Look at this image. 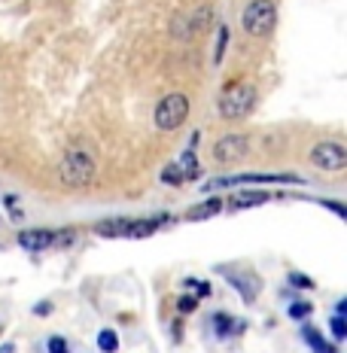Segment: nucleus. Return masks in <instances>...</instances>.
Returning a JSON list of instances; mask_svg holds the SVG:
<instances>
[{
  "instance_id": "nucleus-1",
  "label": "nucleus",
  "mask_w": 347,
  "mask_h": 353,
  "mask_svg": "<svg viewBox=\"0 0 347 353\" xmlns=\"http://www.w3.org/2000/svg\"><path fill=\"white\" fill-rule=\"evenodd\" d=\"M58 176H61V183L68 189H83L95 180V159L86 150L73 146V150L64 152L61 165H58Z\"/></svg>"
},
{
  "instance_id": "nucleus-2",
  "label": "nucleus",
  "mask_w": 347,
  "mask_h": 353,
  "mask_svg": "<svg viewBox=\"0 0 347 353\" xmlns=\"http://www.w3.org/2000/svg\"><path fill=\"white\" fill-rule=\"evenodd\" d=\"M159 223L165 219H104L95 225L98 238H150L159 232Z\"/></svg>"
},
{
  "instance_id": "nucleus-3",
  "label": "nucleus",
  "mask_w": 347,
  "mask_h": 353,
  "mask_svg": "<svg viewBox=\"0 0 347 353\" xmlns=\"http://www.w3.org/2000/svg\"><path fill=\"white\" fill-rule=\"evenodd\" d=\"M256 104V88L250 83H232L219 94V116L223 119H244Z\"/></svg>"
},
{
  "instance_id": "nucleus-4",
  "label": "nucleus",
  "mask_w": 347,
  "mask_h": 353,
  "mask_svg": "<svg viewBox=\"0 0 347 353\" xmlns=\"http://www.w3.org/2000/svg\"><path fill=\"white\" fill-rule=\"evenodd\" d=\"M241 25L250 37H265L277 25V6L271 0H250L241 12Z\"/></svg>"
},
{
  "instance_id": "nucleus-5",
  "label": "nucleus",
  "mask_w": 347,
  "mask_h": 353,
  "mask_svg": "<svg viewBox=\"0 0 347 353\" xmlns=\"http://www.w3.org/2000/svg\"><path fill=\"white\" fill-rule=\"evenodd\" d=\"M19 247L31 250V253H43V250H58V247H70L77 241V232H52V229H25L19 232Z\"/></svg>"
},
{
  "instance_id": "nucleus-6",
  "label": "nucleus",
  "mask_w": 347,
  "mask_h": 353,
  "mask_svg": "<svg viewBox=\"0 0 347 353\" xmlns=\"http://www.w3.org/2000/svg\"><path fill=\"white\" fill-rule=\"evenodd\" d=\"M186 116H189V98H186V94H180V92L161 98V104L156 107L159 131H177L183 122H186Z\"/></svg>"
},
{
  "instance_id": "nucleus-7",
  "label": "nucleus",
  "mask_w": 347,
  "mask_h": 353,
  "mask_svg": "<svg viewBox=\"0 0 347 353\" xmlns=\"http://www.w3.org/2000/svg\"><path fill=\"white\" fill-rule=\"evenodd\" d=\"M311 161L320 171H341V168H347V150L335 141H323L311 150Z\"/></svg>"
},
{
  "instance_id": "nucleus-8",
  "label": "nucleus",
  "mask_w": 347,
  "mask_h": 353,
  "mask_svg": "<svg viewBox=\"0 0 347 353\" xmlns=\"http://www.w3.org/2000/svg\"><path fill=\"white\" fill-rule=\"evenodd\" d=\"M247 137L244 134H226L219 137L217 143H213V159L219 161V165H232V161L244 159V152H247Z\"/></svg>"
},
{
  "instance_id": "nucleus-9",
  "label": "nucleus",
  "mask_w": 347,
  "mask_h": 353,
  "mask_svg": "<svg viewBox=\"0 0 347 353\" xmlns=\"http://www.w3.org/2000/svg\"><path fill=\"white\" fill-rule=\"evenodd\" d=\"M253 186V183H305L301 176L293 174H235V176H223V180H213L210 186Z\"/></svg>"
},
{
  "instance_id": "nucleus-10",
  "label": "nucleus",
  "mask_w": 347,
  "mask_h": 353,
  "mask_svg": "<svg viewBox=\"0 0 347 353\" xmlns=\"http://www.w3.org/2000/svg\"><path fill=\"white\" fill-rule=\"evenodd\" d=\"M226 281L232 283V286H238V292H241V299L244 301H253L256 296H259V290H262V281L259 277H241V274H235V271H226Z\"/></svg>"
},
{
  "instance_id": "nucleus-11",
  "label": "nucleus",
  "mask_w": 347,
  "mask_h": 353,
  "mask_svg": "<svg viewBox=\"0 0 347 353\" xmlns=\"http://www.w3.org/2000/svg\"><path fill=\"white\" fill-rule=\"evenodd\" d=\"M219 210H223V201H219V198H210V201L192 204V208L186 210V219H192V223H198V219H210V216H217Z\"/></svg>"
},
{
  "instance_id": "nucleus-12",
  "label": "nucleus",
  "mask_w": 347,
  "mask_h": 353,
  "mask_svg": "<svg viewBox=\"0 0 347 353\" xmlns=\"http://www.w3.org/2000/svg\"><path fill=\"white\" fill-rule=\"evenodd\" d=\"M177 168H180L183 180H198V176H201V165H198V156H195V150H192V146L180 156Z\"/></svg>"
},
{
  "instance_id": "nucleus-13",
  "label": "nucleus",
  "mask_w": 347,
  "mask_h": 353,
  "mask_svg": "<svg viewBox=\"0 0 347 353\" xmlns=\"http://www.w3.org/2000/svg\"><path fill=\"white\" fill-rule=\"evenodd\" d=\"M265 201H271V195L268 192H238L232 198V208L235 210H244V208H259V204H265Z\"/></svg>"
},
{
  "instance_id": "nucleus-14",
  "label": "nucleus",
  "mask_w": 347,
  "mask_h": 353,
  "mask_svg": "<svg viewBox=\"0 0 347 353\" xmlns=\"http://www.w3.org/2000/svg\"><path fill=\"white\" fill-rule=\"evenodd\" d=\"M301 335H305V341L314 347V353H338V350H335V344L323 341V335L317 332V329H311V326H305V329H301Z\"/></svg>"
},
{
  "instance_id": "nucleus-15",
  "label": "nucleus",
  "mask_w": 347,
  "mask_h": 353,
  "mask_svg": "<svg viewBox=\"0 0 347 353\" xmlns=\"http://www.w3.org/2000/svg\"><path fill=\"white\" fill-rule=\"evenodd\" d=\"M213 323H217V335L219 338H226V335H232V332H241V329H244V323L235 320V317H228V314H217Z\"/></svg>"
},
{
  "instance_id": "nucleus-16",
  "label": "nucleus",
  "mask_w": 347,
  "mask_h": 353,
  "mask_svg": "<svg viewBox=\"0 0 347 353\" xmlns=\"http://www.w3.org/2000/svg\"><path fill=\"white\" fill-rule=\"evenodd\" d=\"M98 347L104 353H116V350H119V338H116L113 329H101V332H98Z\"/></svg>"
},
{
  "instance_id": "nucleus-17",
  "label": "nucleus",
  "mask_w": 347,
  "mask_h": 353,
  "mask_svg": "<svg viewBox=\"0 0 347 353\" xmlns=\"http://www.w3.org/2000/svg\"><path fill=\"white\" fill-rule=\"evenodd\" d=\"M161 183H165V186H183V183H186L183 180V174H180V168H177V161L161 171Z\"/></svg>"
},
{
  "instance_id": "nucleus-18",
  "label": "nucleus",
  "mask_w": 347,
  "mask_h": 353,
  "mask_svg": "<svg viewBox=\"0 0 347 353\" xmlns=\"http://www.w3.org/2000/svg\"><path fill=\"white\" fill-rule=\"evenodd\" d=\"M226 46H228V28L223 25V28H219V37H217V49H213V64H223Z\"/></svg>"
},
{
  "instance_id": "nucleus-19",
  "label": "nucleus",
  "mask_w": 347,
  "mask_h": 353,
  "mask_svg": "<svg viewBox=\"0 0 347 353\" xmlns=\"http://www.w3.org/2000/svg\"><path fill=\"white\" fill-rule=\"evenodd\" d=\"M332 335H335V341H344V338H347L344 314H335V317H332Z\"/></svg>"
},
{
  "instance_id": "nucleus-20",
  "label": "nucleus",
  "mask_w": 347,
  "mask_h": 353,
  "mask_svg": "<svg viewBox=\"0 0 347 353\" xmlns=\"http://www.w3.org/2000/svg\"><path fill=\"white\" fill-rule=\"evenodd\" d=\"M290 317L293 320H308L311 317V305H308V301H295V305H290Z\"/></svg>"
},
{
  "instance_id": "nucleus-21",
  "label": "nucleus",
  "mask_w": 347,
  "mask_h": 353,
  "mask_svg": "<svg viewBox=\"0 0 347 353\" xmlns=\"http://www.w3.org/2000/svg\"><path fill=\"white\" fill-rule=\"evenodd\" d=\"M46 347H49V353H70V350H68V341H64L61 335H52V338H49Z\"/></svg>"
},
{
  "instance_id": "nucleus-22",
  "label": "nucleus",
  "mask_w": 347,
  "mask_h": 353,
  "mask_svg": "<svg viewBox=\"0 0 347 353\" xmlns=\"http://www.w3.org/2000/svg\"><path fill=\"white\" fill-rule=\"evenodd\" d=\"M317 204H323V208H329L332 213H335L338 219H344L347 216V210H344V204H338V201H332V198H323V201H317Z\"/></svg>"
},
{
  "instance_id": "nucleus-23",
  "label": "nucleus",
  "mask_w": 347,
  "mask_h": 353,
  "mask_svg": "<svg viewBox=\"0 0 347 353\" xmlns=\"http://www.w3.org/2000/svg\"><path fill=\"white\" fill-rule=\"evenodd\" d=\"M195 307H198V296H183V299H180V311H183V314L195 311Z\"/></svg>"
},
{
  "instance_id": "nucleus-24",
  "label": "nucleus",
  "mask_w": 347,
  "mask_h": 353,
  "mask_svg": "<svg viewBox=\"0 0 347 353\" xmlns=\"http://www.w3.org/2000/svg\"><path fill=\"white\" fill-rule=\"evenodd\" d=\"M186 286H192V290H198V299H201V296H208V292H210V286H208V283H201V281H192V277L186 281Z\"/></svg>"
},
{
  "instance_id": "nucleus-25",
  "label": "nucleus",
  "mask_w": 347,
  "mask_h": 353,
  "mask_svg": "<svg viewBox=\"0 0 347 353\" xmlns=\"http://www.w3.org/2000/svg\"><path fill=\"white\" fill-rule=\"evenodd\" d=\"M290 283H295V286H305V290H311V281H308V277H299V274H290Z\"/></svg>"
},
{
  "instance_id": "nucleus-26",
  "label": "nucleus",
  "mask_w": 347,
  "mask_h": 353,
  "mask_svg": "<svg viewBox=\"0 0 347 353\" xmlns=\"http://www.w3.org/2000/svg\"><path fill=\"white\" fill-rule=\"evenodd\" d=\"M0 353H16V347H12V344H3V347H0Z\"/></svg>"
}]
</instances>
